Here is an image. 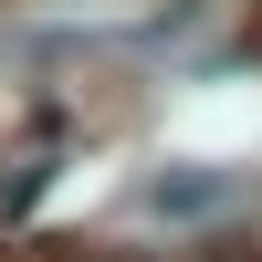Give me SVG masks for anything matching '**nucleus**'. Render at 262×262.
Returning <instances> with one entry per match:
<instances>
[{"label": "nucleus", "instance_id": "obj_1", "mask_svg": "<svg viewBox=\"0 0 262 262\" xmlns=\"http://www.w3.org/2000/svg\"><path fill=\"white\" fill-rule=\"evenodd\" d=\"M252 42H262V11H252Z\"/></svg>", "mask_w": 262, "mask_h": 262}]
</instances>
